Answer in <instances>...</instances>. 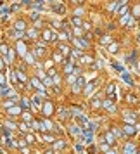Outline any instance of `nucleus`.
<instances>
[{
	"mask_svg": "<svg viewBox=\"0 0 140 154\" xmlns=\"http://www.w3.org/2000/svg\"><path fill=\"white\" fill-rule=\"evenodd\" d=\"M42 36H43V42H57V38H59L52 29H43V31H42Z\"/></svg>",
	"mask_w": 140,
	"mask_h": 154,
	"instance_id": "f257e3e1",
	"label": "nucleus"
},
{
	"mask_svg": "<svg viewBox=\"0 0 140 154\" xmlns=\"http://www.w3.org/2000/svg\"><path fill=\"white\" fill-rule=\"evenodd\" d=\"M71 40H73V43H75L78 49H87V47L90 45L87 38H71Z\"/></svg>",
	"mask_w": 140,
	"mask_h": 154,
	"instance_id": "f03ea898",
	"label": "nucleus"
},
{
	"mask_svg": "<svg viewBox=\"0 0 140 154\" xmlns=\"http://www.w3.org/2000/svg\"><path fill=\"white\" fill-rule=\"evenodd\" d=\"M85 83H87V80L83 78V76H80V78H76V81H75V85H73V92H80L85 87Z\"/></svg>",
	"mask_w": 140,
	"mask_h": 154,
	"instance_id": "7ed1b4c3",
	"label": "nucleus"
},
{
	"mask_svg": "<svg viewBox=\"0 0 140 154\" xmlns=\"http://www.w3.org/2000/svg\"><path fill=\"white\" fill-rule=\"evenodd\" d=\"M116 87H114V83H109L107 85V99H111V101H116Z\"/></svg>",
	"mask_w": 140,
	"mask_h": 154,
	"instance_id": "20e7f679",
	"label": "nucleus"
},
{
	"mask_svg": "<svg viewBox=\"0 0 140 154\" xmlns=\"http://www.w3.org/2000/svg\"><path fill=\"white\" fill-rule=\"evenodd\" d=\"M43 114H45V116H50V114L54 113V106H52V102H50V101H47L45 104H43Z\"/></svg>",
	"mask_w": 140,
	"mask_h": 154,
	"instance_id": "39448f33",
	"label": "nucleus"
},
{
	"mask_svg": "<svg viewBox=\"0 0 140 154\" xmlns=\"http://www.w3.org/2000/svg\"><path fill=\"white\" fill-rule=\"evenodd\" d=\"M112 42H111V36L109 35H102V38H100V45H104V47H109Z\"/></svg>",
	"mask_w": 140,
	"mask_h": 154,
	"instance_id": "423d86ee",
	"label": "nucleus"
},
{
	"mask_svg": "<svg viewBox=\"0 0 140 154\" xmlns=\"http://www.w3.org/2000/svg\"><path fill=\"white\" fill-rule=\"evenodd\" d=\"M71 23H73V26H75V28H81L83 21H81V17H78V16H73V19H71Z\"/></svg>",
	"mask_w": 140,
	"mask_h": 154,
	"instance_id": "0eeeda50",
	"label": "nucleus"
},
{
	"mask_svg": "<svg viewBox=\"0 0 140 154\" xmlns=\"http://www.w3.org/2000/svg\"><path fill=\"white\" fill-rule=\"evenodd\" d=\"M23 113V109L19 107V106H12L11 109H9V114H11V116H16V114H21Z\"/></svg>",
	"mask_w": 140,
	"mask_h": 154,
	"instance_id": "6e6552de",
	"label": "nucleus"
},
{
	"mask_svg": "<svg viewBox=\"0 0 140 154\" xmlns=\"http://www.w3.org/2000/svg\"><path fill=\"white\" fill-rule=\"evenodd\" d=\"M125 154H137L133 144H126V145H125Z\"/></svg>",
	"mask_w": 140,
	"mask_h": 154,
	"instance_id": "1a4fd4ad",
	"label": "nucleus"
},
{
	"mask_svg": "<svg viewBox=\"0 0 140 154\" xmlns=\"http://www.w3.org/2000/svg\"><path fill=\"white\" fill-rule=\"evenodd\" d=\"M123 130H125V133H130V135H133L135 132H137V128H135L133 125H125V126H123Z\"/></svg>",
	"mask_w": 140,
	"mask_h": 154,
	"instance_id": "9d476101",
	"label": "nucleus"
},
{
	"mask_svg": "<svg viewBox=\"0 0 140 154\" xmlns=\"http://www.w3.org/2000/svg\"><path fill=\"white\" fill-rule=\"evenodd\" d=\"M54 12H57V14H64L66 7L62 5V4H55V5H54Z\"/></svg>",
	"mask_w": 140,
	"mask_h": 154,
	"instance_id": "9b49d317",
	"label": "nucleus"
},
{
	"mask_svg": "<svg viewBox=\"0 0 140 154\" xmlns=\"http://www.w3.org/2000/svg\"><path fill=\"white\" fill-rule=\"evenodd\" d=\"M121 78H123L125 81H126L128 85H133V80H131V76H130V74L126 73V71H123V73H121Z\"/></svg>",
	"mask_w": 140,
	"mask_h": 154,
	"instance_id": "f8f14e48",
	"label": "nucleus"
},
{
	"mask_svg": "<svg viewBox=\"0 0 140 154\" xmlns=\"http://www.w3.org/2000/svg\"><path fill=\"white\" fill-rule=\"evenodd\" d=\"M69 132H71V135H80V133H81V130H80V126H78V125H71Z\"/></svg>",
	"mask_w": 140,
	"mask_h": 154,
	"instance_id": "ddd939ff",
	"label": "nucleus"
},
{
	"mask_svg": "<svg viewBox=\"0 0 140 154\" xmlns=\"http://www.w3.org/2000/svg\"><path fill=\"white\" fill-rule=\"evenodd\" d=\"M59 50H61L62 56H68V54H69V47L64 45V43H59Z\"/></svg>",
	"mask_w": 140,
	"mask_h": 154,
	"instance_id": "4468645a",
	"label": "nucleus"
},
{
	"mask_svg": "<svg viewBox=\"0 0 140 154\" xmlns=\"http://www.w3.org/2000/svg\"><path fill=\"white\" fill-rule=\"evenodd\" d=\"M95 87H97V81H90V83L85 87V94H90V92H92Z\"/></svg>",
	"mask_w": 140,
	"mask_h": 154,
	"instance_id": "2eb2a0df",
	"label": "nucleus"
},
{
	"mask_svg": "<svg viewBox=\"0 0 140 154\" xmlns=\"http://www.w3.org/2000/svg\"><path fill=\"white\" fill-rule=\"evenodd\" d=\"M18 52L21 56H26V47H24L23 42H18Z\"/></svg>",
	"mask_w": 140,
	"mask_h": 154,
	"instance_id": "dca6fc26",
	"label": "nucleus"
},
{
	"mask_svg": "<svg viewBox=\"0 0 140 154\" xmlns=\"http://www.w3.org/2000/svg\"><path fill=\"white\" fill-rule=\"evenodd\" d=\"M107 49H109V52H111V54H116L118 49H119V45H118V42H112V43L107 47Z\"/></svg>",
	"mask_w": 140,
	"mask_h": 154,
	"instance_id": "f3484780",
	"label": "nucleus"
},
{
	"mask_svg": "<svg viewBox=\"0 0 140 154\" xmlns=\"http://www.w3.org/2000/svg\"><path fill=\"white\" fill-rule=\"evenodd\" d=\"M73 71H75V66H73V63H68V64L64 66V73H66V74H71Z\"/></svg>",
	"mask_w": 140,
	"mask_h": 154,
	"instance_id": "a211bd4d",
	"label": "nucleus"
},
{
	"mask_svg": "<svg viewBox=\"0 0 140 154\" xmlns=\"http://www.w3.org/2000/svg\"><path fill=\"white\" fill-rule=\"evenodd\" d=\"M33 102H35L36 107H42V94H38V95L33 97Z\"/></svg>",
	"mask_w": 140,
	"mask_h": 154,
	"instance_id": "6ab92c4d",
	"label": "nucleus"
},
{
	"mask_svg": "<svg viewBox=\"0 0 140 154\" xmlns=\"http://www.w3.org/2000/svg\"><path fill=\"white\" fill-rule=\"evenodd\" d=\"M116 14H118V16H125V14H128V7H126V5L119 7V9L116 11Z\"/></svg>",
	"mask_w": 140,
	"mask_h": 154,
	"instance_id": "aec40b11",
	"label": "nucleus"
},
{
	"mask_svg": "<svg viewBox=\"0 0 140 154\" xmlns=\"http://www.w3.org/2000/svg\"><path fill=\"white\" fill-rule=\"evenodd\" d=\"M16 29H18V31H24V29H26V23H24V21H18V23H16Z\"/></svg>",
	"mask_w": 140,
	"mask_h": 154,
	"instance_id": "412c9836",
	"label": "nucleus"
},
{
	"mask_svg": "<svg viewBox=\"0 0 140 154\" xmlns=\"http://www.w3.org/2000/svg\"><path fill=\"white\" fill-rule=\"evenodd\" d=\"M131 19V14H125V16H121V19H119V23L121 24H128V21Z\"/></svg>",
	"mask_w": 140,
	"mask_h": 154,
	"instance_id": "4be33fe9",
	"label": "nucleus"
},
{
	"mask_svg": "<svg viewBox=\"0 0 140 154\" xmlns=\"http://www.w3.org/2000/svg\"><path fill=\"white\" fill-rule=\"evenodd\" d=\"M54 61H55V63H61V61H64V56H62L61 52H55V54H54Z\"/></svg>",
	"mask_w": 140,
	"mask_h": 154,
	"instance_id": "5701e85b",
	"label": "nucleus"
},
{
	"mask_svg": "<svg viewBox=\"0 0 140 154\" xmlns=\"http://www.w3.org/2000/svg\"><path fill=\"white\" fill-rule=\"evenodd\" d=\"M131 16H133L135 19H137V17H140V4L133 7V14H131Z\"/></svg>",
	"mask_w": 140,
	"mask_h": 154,
	"instance_id": "b1692460",
	"label": "nucleus"
},
{
	"mask_svg": "<svg viewBox=\"0 0 140 154\" xmlns=\"http://www.w3.org/2000/svg\"><path fill=\"white\" fill-rule=\"evenodd\" d=\"M35 56H40V57H43V56H45V49H43V47H38V49L35 50Z\"/></svg>",
	"mask_w": 140,
	"mask_h": 154,
	"instance_id": "393cba45",
	"label": "nucleus"
},
{
	"mask_svg": "<svg viewBox=\"0 0 140 154\" xmlns=\"http://www.w3.org/2000/svg\"><path fill=\"white\" fill-rule=\"evenodd\" d=\"M43 87H54V81H52V78H48V76H47L45 80H43Z\"/></svg>",
	"mask_w": 140,
	"mask_h": 154,
	"instance_id": "a878e982",
	"label": "nucleus"
},
{
	"mask_svg": "<svg viewBox=\"0 0 140 154\" xmlns=\"http://www.w3.org/2000/svg\"><path fill=\"white\" fill-rule=\"evenodd\" d=\"M24 57H26V61H28V63H36V59H35V54H33V56H31V54H26V56H24Z\"/></svg>",
	"mask_w": 140,
	"mask_h": 154,
	"instance_id": "bb28decb",
	"label": "nucleus"
},
{
	"mask_svg": "<svg viewBox=\"0 0 140 154\" xmlns=\"http://www.w3.org/2000/svg\"><path fill=\"white\" fill-rule=\"evenodd\" d=\"M7 52H9V45H7V43H2V45H0V54H7Z\"/></svg>",
	"mask_w": 140,
	"mask_h": 154,
	"instance_id": "cd10ccee",
	"label": "nucleus"
},
{
	"mask_svg": "<svg viewBox=\"0 0 140 154\" xmlns=\"http://www.w3.org/2000/svg\"><path fill=\"white\" fill-rule=\"evenodd\" d=\"M73 33L76 35V38H78V36L81 38V35H83V29H81V28H73Z\"/></svg>",
	"mask_w": 140,
	"mask_h": 154,
	"instance_id": "c85d7f7f",
	"label": "nucleus"
},
{
	"mask_svg": "<svg viewBox=\"0 0 140 154\" xmlns=\"http://www.w3.org/2000/svg\"><path fill=\"white\" fill-rule=\"evenodd\" d=\"M105 140H107V144H114V135H112V133H107V135H105Z\"/></svg>",
	"mask_w": 140,
	"mask_h": 154,
	"instance_id": "c756f323",
	"label": "nucleus"
},
{
	"mask_svg": "<svg viewBox=\"0 0 140 154\" xmlns=\"http://www.w3.org/2000/svg\"><path fill=\"white\" fill-rule=\"evenodd\" d=\"M137 59H138V57H137V50H133V52H131V57H130V61H131V63H137Z\"/></svg>",
	"mask_w": 140,
	"mask_h": 154,
	"instance_id": "7c9ffc66",
	"label": "nucleus"
},
{
	"mask_svg": "<svg viewBox=\"0 0 140 154\" xmlns=\"http://www.w3.org/2000/svg\"><path fill=\"white\" fill-rule=\"evenodd\" d=\"M21 104H23V107H29V101L26 97H23V101H21Z\"/></svg>",
	"mask_w": 140,
	"mask_h": 154,
	"instance_id": "2f4dec72",
	"label": "nucleus"
},
{
	"mask_svg": "<svg viewBox=\"0 0 140 154\" xmlns=\"http://www.w3.org/2000/svg\"><path fill=\"white\" fill-rule=\"evenodd\" d=\"M81 61H83V63H92L93 59H92L90 56H83V57H81Z\"/></svg>",
	"mask_w": 140,
	"mask_h": 154,
	"instance_id": "473e14b6",
	"label": "nucleus"
},
{
	"mask_svg": "<svg viewBox=\"0 0 140 154\" xmlns=\"http://www.w3.org/2000/svg\"><path fill=\"white\" fill-rule=\"evenodd\" d=\"M26 142L33 144V142H35V137H33V135H26Z\"/></svg>",
	"mask_w": 140,
	"mask_h": 154,
	"instance_id": "72a5a7b5",
	"label": "nucleus"
},
{
	"mask_svg": "<svg viewBox=\"0 0 140 154\" xmlns=\"http://www.w3.org/2000/svg\"><path fill=\"white\" fill-rule=\"evenodd\" d=\"M52 26H54V28H62V24H61V21H52Z\"/></svg>",
	"mask_w": 140,
	"mask_h": 154,
	"instance_id": "f704fd0d",
	"label": "nucleus"
},
{
	"mask_svg": "<svg viewBox=\"0 0 140 154\" xmlns=\"http://www.w3.org/2000/svg\"><path fill=\"white\" fill-rule=\"evenodd\" d=\"M0 87H5V76L0 73Z\"/></svg>",
	"mask_w": 140,
	"mask_h": 154,
	"instance_id": "c9c22d12",
	"label": "nucleus"
},
{
	"mask_svg": "<svg viewBox=\"0 0 140 154\" xmlns=\"http://www.w3.org/2000/svg\"><path fill=\"white\" fill-rule=\"evenodd\" d=\"M12 35H14V36H16V38H21V36H23V31H18V29H16V31H14V33H12Z\"/></svg>",
	"mask_w": 140,
	"mask_h": 154,
	"instance_id": "e433bc0d",
	"label": "nucleus"
},
{
	"mask_svg": "<svg viewBox=\"0 0 140 154\" xmlns=\"http://www.w3.org/2000/svg\"><path fill=\"white\" fill-rule=\"evenodd\" d=\"M83 12H85V11H83L81 7H80V9H76V11H75V16H78V17H80V16L83 14Z\"/></svg>",
	"mask_w": 140,
	"mask_h": 154,
	"instance_id": "4c0bfd02",
	"label": "nucleus"
},
{
	"mask_svg": "<svg viewBox=\"0 0 140 154\" xmlns=\"http://www.w3.org/2000/svg\"><path fill=\"white\" fill-rule=\"evenodd\" d=\"M52 81H54V85H59V81H61V76H57V74H55Z\"/></svg>",
	"mask_w": 140,
	"mask_h": 154,
	"instance_id": "58836bf2",
	"label": "nucleus"
},
{
	"mask_svg": "<svg viewBox=\"0 0 140 154\" xmlns=\"http://www.w3.org/2000/svg\"><path fill=\"white\" fill-rule=\"evenodd\" d=\"M43 138H45V142H54V137H52V135H45Z\"/></svg>",
	"mask_w": 140,
	"mask_h": 154,
	"instance_id": "ea45409f",
	"label": "nucleus"
},
{
	"mask_svg": "<svg viewBox=\"0 0 140 154\" xmlns=\"http://www.w3.org/2000/svg\"><path fill=\"white\" fill-rule=\"evenodd\" d=\"M64 147V142L61 140V142H55V149H62Z\"/></svg>",
	"mask_w": 140,
	"mask_h": 154,
	"instance_id": "a19ab883",
	"label": "nucleus"
},
{
	"mask_svg": "<svg viewBox=\"0 0 140 154\" xmlns=\"http://www.w3.org/2000/svg\"><path fill=\"white\" fill-rule=\"evenodd\" d=\"M81 26H83V28H85V29H88V31H90V29H92V26H90V23H83Z\"/></svg>",
	"mask_w": 140,
	"mask_h": 154,
	"instance_id": "79ce46f5",
	"label": "nucleus"
},
{
	"mask_svg": "<svg viewBox=\"0 0 140 154\" xmlns=\"http://www.w3.org/2000/svg\"><path fill=\"white\" fill-rule=\"evenodd\" d=\"M2 132H4V135H11V130H9V128H5V126L2 128Z\"/></svg>",
	"mask_w": 140,
	"mask_h": 154,
	"instance_id": "37998d69",
	"label": "nucleus"
},
{
	"mask_svg": "<svg viewBox=\"0 0 140 154\" xmlns=\"http://www.w3.org/2000/svg\"><path fill=\"white\" fill-rule=\"evenodd\" d=\"M28 35L31 36V38H35V36H36V29H33V31H28Z\"/></svg>",
	"mask_w": 140,
	"mask_h": 154,
	"instance_id": "c03bdc74",
	"label": "nucleus"
},
{
	"mask_svg": "<svg viewBox=\"0 0 140 154\" xmlns=\"http://www.w3.org/2000/svg\"><path fill=\"white\" fill-rule=\"evenodd\" d=\"M48 76H55V69H54V68L48 69Z\"/></svg>",
	"mask_w": 140,
	"mask_h": 154,
	"instance_id": "a18cd8bd",
	"label": "nucleus"
},
{
	"mask_svg": "<svg viewBox=\"0 0 140 154\" xmlns=\"http://www.w3.org/2000/svg\"><path fill=\"white\" fill-rule=\"evenodd\" d=\"M4 64H5L4 63V57H0V73H2V69H4Z\"/></svg>",
	"mask_w": 140,
	"mask_h": 154,
	"instance_id": "49530a36",
	"label": "nucleus"
},
{
	"mask_svg": "<svg viewBox=\"0 0 140 154\" xmlns=\"http://www.w3.org/2000/svg\"><path fill=\"white\" fill-rule=\"evenodd\" d=\"M137 99H135V95H128V102H135Z\"/></svg>",
	"mask_w": 140,
	"mask_h": 154,
	"instance_id": "de8ad7c7",
	"label": "nucleus"
},
{
	"mask_svg": "<svg viewBox=\"0 0 140 154\" xmlns=\"http://www.w3.org/2000/svg\"><path fill=\"white\" fill-rule=\"evenodd\" d=\"M76 151H78V152L81 154V152H83V147H81V145H76Z\"/></svg>",
	"mask_w": 140,
	"mask_h": 154,
	"instance_id": "09e8293b",
	"label": "nucleus"
},
{
	"mask_svg": "<svg viewBox=\"0 0 140 154\" xmlns=\"http://www.w3.org/2000/svg\"><path fill=\"white\" fill-rule=\"evenodd\" d=\"M105 154H116V152H114V151H107Z\"/></svg>",
	"mask_w": 140,
	"mask_h": 154,
	"instance_id": "8fccbe9b",
	"label": "nucleus"
},
{
	"mask_svg": "<svg viewBox=\"0 0 140 154\" xmlns=\"http://www.w3.org/2000/svg\"><path fill=\"white\" fill-rule=\"evenodd\" d=\"M45 154H54V151H47V152Z\"/></svg>",
	"mask_w": 140,
	"mask_h": 154,
	"instance_id": "3c124183",
	"label": "nucleus"
},
{
	"mask_svg": "<svg viewBox=\"0 0 140 154\" xmlns=\"http://www.w3.org/2000/svg\"><path fill=\"white\" fill-rule=\"evenodd\" d=\"M75 2H78V4H80V2H83V0H75Z\"/></svg>",
	"mask_w": 140,
	"mask_h": 154,
	"instance_id": "603ef678",
	"label": "nucleus"
},
{
	"mask_svg": "<svg viewBox=\"0 0 140 154\" xmlns=\"http://www.w3.org/2000/svg\"><path fill=\"white\" fill-rule=\"evenodd\" d=\"M138 68H140V61H138Z\"/></svg>",
	"mask_w": 140,
	"mask_h": 154,
	"instance_id": "864d4df0",
	"label": "nucleus"
},
{
	"mask_svg": "<svg viewBox=\"0 0 140 154\" xmlns=\"http://www.w3.org/2000/svg\"><path fill=\"white\" fill-rule=\"evenodd\" d=\"M138 42H140V35H138Z\"/></svg>",
	"mask_w": 140,
	"mask_h": 154,
	"instance_id": "5fc2aeb1",
	"label": "nucleus"
},
{
	"mask_svg": "<svg viewBox=\"0 0 140 154\" xmlns=\"http://www.w3.org/2000/svg\"><path fill=\"white\" fill-rule=\"evenodd\" d=\"M137 154H140V152H137Z\"/></svg>",
	"mask_w": 140,
	"mask_h": 154,
	"instance_id": "6e6d98bb",
	"label": "nucleus"
}]
</instances>
